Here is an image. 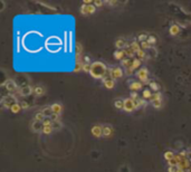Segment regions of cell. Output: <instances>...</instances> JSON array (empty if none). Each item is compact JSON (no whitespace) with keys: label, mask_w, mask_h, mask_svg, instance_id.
<instances>
[{"label":"cell","mask_w":191,"mask_h":172,"mask_svg":"<svg viewBox=\"0 0 191 172\" xmlns=\"http://www.w3.org/2000/svg\"><path fill=\"white\" fill-rule=\"evenodd\" d=\"M91 66H92V64H82V68L84 72L91 73Z\"/></svg>","instance_id":"obj_38"},{"label":"cell","mask_w":191,"mask_h":172,"mask_svg":"<svg viewBox=\"0 0 191 172\" xmlns=\"http://www.w3.org/2000/svg\"><path fill=\"white\" fill-rule=\"evenodd\" d=\"M42 124H44V126H51V124H53V121L50 120L49 117H46V119L44 120Z\"/></svg>","instance_id":"obj_40"},{"label":"cell","mask_w":191,"mask_h":172,"mask_svg":"<svg viewBox=\"0 0 191 172\" xmlns=\"http://www.w3.org/2000/svg\"><path fill=\"white\" fill-rule=\"evenodd\" d=\"M53 131H54V129H53L51 126H44V129H42V133H44L45 135H49Z\"/></svg>","instance_id":"obj_33"},{"label":"cell","mask_w":191,"mask_h":172,"mask_svg":"<svg viewBox=\"0 0 191 172\" xmlns=\"http://www.w3.org/2000/svg\"><path fill=\"white\" fill-rule=\"evenodd\" d=\"M51 128L54 129V131H58V130H60L63 128V124L60 121H55V122H53L51 124Z\"/></svg>","instance_id":"obj_26"},{"label":"cell","mask_w":191,"mask_h":172,"mask_svg":"<svg viewBox=\"0 0 191 172\" xmlns=\"http://www.w3.org/2000/svg\"><path fill=\"white\" fill-rule=\"evenodd\" d=\"M21 110H22V108H21V106H20V104H19V103H17V104H15L14 106H13V107L10 108V111H11L13 113H19V112H20Z\"/></svg>","instance_id":"obj_30"},{"label":"cell","mask_w":191,"mask_h":172,"mask_svg":"<svg viewBox=\"0 0 191 172\" xmlns=\"http://www.w3.org/2000/svg\"><path fill=\"white\" fill-rule=\"evenodd\" d=\"M136 56H138V58H139V59H144V58L147 57L145 50H143L141 48V49L139 50V51H136Z\"/></svg>","instance_id":"obj_32"},{"label":"cell","mask_w":191,"mask_h":172,"mask_svg":"<svg viewBox=\"0 0 191 172\" xmlns=\"http://www.w3.org/2000/svg\"><path fill=\"white\" fill-rule=\"evenodd\" d=\"M130 47H131L132 49L134 50L135 53H136V51H139V50L141 49V45L138 43V42H135V40H134V42H132V43H131Z\"/></svg>","instance_id":"obj_25"},{"label":"cell","mask_w":191,"mask_h":172,"mask_svg":"<svg viewBox=\"0 0 191 172\" xmlns=\"http://www.w3.org/2000/svg\"><path fill=\"white\" fill-rule=\"evenodd\" d=\"M103 3H104V2H103V1H101V0H95V1H94V5H95V6H97V7H102V6H103Z\"/></svg>","instance_id":"obj_45"},{"label":"cell","mask_w":191,"mask_h":172,"mask_svg":"<svg viewBox=\"0 0 191 172\" xmlns=\"http://www.w3.org/2000/svg\"><path fill=\"white\" fill-rule=\"evenodd\" d=\"M103 85L107 89H112L115 86V80L113 78H104L103 79Z\"/></svg>","instance_id":"obj_10"},{"label":"cell","mask_w":191,"mask_h":172,"mask_svg":"<svg viewBox=\"0 0 191 172\" xmlns=\"http://www.w3.org/2000/svg\"><path fill=\"white\" fill-rule=\"evenodd\" d=\"M169 33H170L171 36H177L178 34L180 33V28H179V26H177V25H172L169 29Z\"/></svg>","instance_id":"obj_18"},{"label":"cell","mask_w":191,"mask_h":172,"mask_svg":"<svg viewBox=\"0 0 191 172\" xmlns=\"http://www.w3.org/2000/svg\"><path fill=\"white\" fill-rule=\"evenodd\" d=\"M72 40H73V34L69 33V49L72 51Z\"/></svg>","instance_id":"obj_49"},{"label":"cell","mask_w":191,"mask_h":172,"mask_svg":"<svg viewBox=\"0 0 191 172\" xmlns=\"http://www.w3.org/2000/svg\"><path fill=\"white\" fill-rule=\"evenodd\" d=\"M128 87H130V89H131L132 92H136V91H140V89H142L143 84H142L141 82H131Z\"/></svg>","instance_id":"obj_11"},{"label":"cell","mask_w":191,"mask_h":172,"mask_svg":"<svg viewBox=\"0 0 191 172\" xmlns=\"http://www.w3.org/2000/svg\"><path fill=\"white\" fill-rule=\"evenodd\" d=\"M187 159H188L189 161H191V149L189 151H187Z\"/></svg>","instance_id":"obj_50"},{"label":"cell","mask_w":191,"mask_h":172,"mask_svg":"<svg viewBox=\"0 0 191 172\" xmlns=\"http://www.w3.org/2000/svg\"><path fill=\"white\" fill-rule=\"evenodd\" d=\"M95 10H96V8L95 6H93V5H82V7H81V14L84 15V16H88V15H93L95 12Z\"/></svg>","instance_id":"obj_6"},{"label":"cell","mask_w":191,"mask_h":172,"mask_svg":"<svg viewBox=\"0 0 191 172\" xmlns=\"http://www.w3.org/2000/svg\"><path fill=\"white\" fill-rule=\"evenodd\" d=\"M58 116H59V115H57V114H55V113H53L49 119L51 120V121H53V122H55V121H59V120H58Z\"/></svg>","instance_id":"obj_43"},{"label":"cell","mask_w":191,"mask_h":172,"mask_svg":"<svg viewBox=\"0 0 191 172\" xmlns=\"http://www.w3.org/2000/svg\"><path fill=\"white\" fill-rule=\"evenodd\" d=\"M149 38V35H147L145 33H142V34H140L139 36H138V40L140 42V43H143V42H147Z\"/></svg>","instance_id":"obj_29"},{"label":"cell","mask_w":191,"mask_h":172,"mask_svg":"<svg viewBox=\"0 0 191 172\" xmlns=\"http://www.w3.org/2000/svg\"><path fill=\"white\" fill-rule=\"evenodd\" d=\"M112 132H113V130L110 125H104L103 126V136L108 137V136L112 135Z\"/></svg>","instance_id":"obj_17"},{"label":"cell","mask_w":191,"mask_h":172,"mask_svg":"<svg viewBox=\"0 0 191 172\" xmlns=\"http://www.w3.org/2000/svg\"><path fill=\"white\" fill-rule=\"evenodd\" d=\"M42 114L45 115V117H50L51 116V114H53V110H51V107L50 106H45V107L42 108Z\"/></svg>","instance_id":"obj_19"},{"label":"cell","mask_w":191,"mask_h":172,"mask_svg":"<svg viewBox=\"0 0 191 172\" xmlns=\"http://www.w3.org/2000/svg\"><path fill=\"white\" fill-rule=\"evenodd\" d=\"M140 45H141V48L143 50L149 49V48H152V46L148 43V40H147V42H143V43H140Z\"/></svg>","instance_id":"obj_37"},{"label":"cell","mask_w":191,"mask_h":172,"mask_svg":"<svg viewBox=\"0 0 191 172\" xmlns=\"http://www.w3.org/2000/svg\"><path fill=\"white\" fill-rule=\"evenodd\" d=\"M177 170H178L177 165H174V166H170L169 169H168V171L169 172H177Z\"/></svg>","instance_id":"obj_47"},{"label":"cell","mask_w":191,"mask_h":172,"mask_svg":"<svg viewBox=\"0 0 191 172\" xmlns=\"http://www.w3.org/2000/svg\"><path fill=\"white\" fill-rule=\"evenodd\" d=\"M114 58L115 59H117V60H123L124 57H125V53H124V50H116L115 53H114Z\"/></svg>","instance_id":"obj_16"},{"label":"cell","mask_w":191,"mask_h":172,"mask_svg":"<svg viewBox=\"0 0 191 172\" xmlns=\"http://www.w3.org/2000/svg\"><path fill=\"white\" fill-rule=\"evenodd\" d=\"M125 112H133L135 110V104L134 101L131 100V98H125L124 100V108H123Z\"/></svg>","instance_id":"obj_7"},{"label":"cell","mask_w":191,"mask_h":172,"mask_svg":"<svg viewBox=\"0 0 191 172\" xmlns=\"http://www.w3.org/2000/svg\"><path fill=\"white\" fill-rule=\"evenodd\" d=\"M124 53H125V56H127L128 58H132L133 56H134V54H136L134 50L132 49L130 46H127L126 48H125V50H124Z\"/></svg>","instance_id":"obj_24"},{"label":"cell","mask_w":191,"mask_h":172,"mask_svg":"<svg viewBox=\"0 0 191 172\" xmlns=\"http://www.w3.org/2000/svg\"><path fill=\"white\" fill-rule=\"evenodd\" d=\"M19 104H20V106L22 110H27V108L29 107V104L27 103V102H25V101H21V102H19Z\"/></svg>","instance_id":"obj_41"},{"label":"cell","mask_w":191,"mask_h":172,"mask_svg":"<svg viewBox=\"0 0 191 172\" xmlns=\"http://www.w3.org/2000/svg\"><path fill=\"white\" fill-rule=\"evenodd\" d=\"M152 105H153L154 108H161V106H162V100H158L152 102Z\"/></svg>","instance_id":"obj_36"},{"label":"cell","mask_w":191,"mask_h":172,"mask_svg":"<svg viewBox=\"0 0 191 172\" xmlns=\"http://www.w3.org/2000/svg\"><path fill=\"white\" fill-rule=\"evenodd\" d=\"M20 49V40H19V33L17 34V51Z\"/></svg>","instance_id":"obj_46"},{"label":"cell","mask_w":191,"mask_h":172,"mask_svg":"<svg viewBox=\"0 0 191 172\" xmlns=\"http://www.w3.org/2000/svg\"><path fill=\"white\" fill-rule=\"evenodd\" d=\"M132 62H133V60H131L130 58H125V59H123V60L121 62V64H122V66H123V67H125V68H128V67L132 65Z\"/></svg>","instance_id":"obj_27"},{"label":"cell","mask_w":191,"mask_h":172,"mask_svg":"<svg viewBox=\"0 0 191 172\" xmlns=\"http://www.w3.org/2000/svg\"><path fill=\"white\" fill-rule=\"evenodd\" d=\"M177 172H184V170H182V169H178Z\"/></svg>","instance_id":"obj_51"},{"label":"cell","mask_w":191,"mask_h":172,"mask_svg":"<svg viewBox=\"0 0 191 172\" xmlns=\"http://www.w3.org/2000/svg\"><path fill=\"white\" fill-rule=\"evenodd\" d=\"M150 88H151L152 91H154L156 93H158L159 89H160V86L158 85L156 82H150Z\"/></svg>","instance_id":"obj_31"},{"label":"cell","mask_w":191,"mask_h":172,"mask_svg":"<svg viewBox=\"0 0 191 172\" xmlns=\"http://www.w3.org/2000/svg\"><path fill=\"white\" fill-rule=\"evenodd\" d=\"M176 155H174V153L172 152V151H167L165 153H164V159L167 160V161H170V160H172V159L174 158Z\"/></svg>","instance_id":"obj_28"},{"label":"cell","mask_w":191,"mask_h":172,"mask_svg":"<svg viewBox=\"0 0 191 172\" xmlns=\"http://www.w3.org/2000/svg\"><path fill=\"white\" fill-rule=\"evenodd\" d=\"M83 64H92V63H91V58L88 57V56H85L84 63H83Z\"/></svg>","instance_id":"obj_48"},{"label":"cell","mask_w":191,"mask_h":172,"mask_svg":"<svg viewBox=\"0 0 191 172\" xmlns=\"http://www.w3.org/2000/svg\"><path fill=\"white\" fill-rule=\"evenodd\" d=\"M1 86H3L9 93H15L18 89V86L16 84V82L13 80V79H7L3 84H1Z\"/></svg>","instance_id":"obj_4"},{"label":"cell","mask_w":191,"mask_h":172,"mask_svg":"<svg viewBox=\"0 0 191 172\" xmlns=\"http://www.w3.org/2000/svg\"><path fill=\"white\" fill-rule=\"evenodd\" d=\"M34 93H35L36 96H42L44 93H45V89L42 86H36L34 88Z\"/></svg>","instance_id":"obj_23"},{"label":"cell","mask_w":191,"mask_h":172,"mask_svg":"<svg viewBox=\"0 0 191 172\" xmlns=\"http://www.w3.org/2000/svg\"><path fill=\"white\" fill-rule=\"evenodd\" d=\"M92 134L95 137L103 136V126H101V125H94L92 128Z\"/></svg>","instance_id":"obj_9"},{"label":"cell","mask_w":191,"mask_h":172,"mask_svg":"<svg viewBox=\"0 0 191 172\" xmlns=\"http://www.w3.org/2000/svg\"><path fill=\"white\" fill-rule=\"evenodd\" d=\"M51 110H53V113H55V114L59 115L62 113V111H63V106L59 104V103H55V104H53L51 106Z\"/></svg>","instance_id":"obj_15"},{"label":"cell","mask_w":191,"mask_h":172,"mask_svg":"<svg viewBox=\"0 0 191 172\" xmlns=\"http://www.w3.org/2000/svg\"><path fill=\"white\" fill-rule=\"evenodd\" d=\"M33 92H34V89H33V87L30 85L22 86L20 88V91H19V93H20L21 96H29Z\"/></svg>","instance_id":"obj_8"},{"label":"cell","mask_w":191,"mask_h":172,"mask_svg":"<svg viewBox=\"0 0 191 172\" xmlns=\"http://www.w3.org/2000/svg\"><path fill=\"white\" fill-rule=\"evenodd\" d=\"M110 76L115 80V79H120L123 77V71L120 66H113L110 68Z\"/></svg>","instance_id":"obj_3"},{"label":"cell","mask_w":191,"mask_h":172,"mask_svg":"<svg viewBox=\"0 0 191 172\" xmlns=\"http://www.w3.org/2000/svg\"><path fill=\"white\" fill-rule=\"evenodd\" d=\"M136 77L140 79L141 82H143V83H148V80H149L148 68H145V67L140 68V69L138 71V73H136Z\"/></svg>","instance_id":"obj_5"},{"label":"cell","mask_w":191,"mask_h":172,"mask_svg":"<svg viewBox=\"0 0 191 172\" xmlns=\"http://www.w3.org/2000/svg\"><path fill=\"white\" fill-rule=\"evenodd\" d=\"M46 117H45V115L42 114V112H39V113H37L35 116V121H39V122H44V120H45Z\"/></svg>","instance_id":"obj_34"},{"label":"cell","mask_w":191,"mask_h":172,"mask_svg":"<svg viewBox=\"0 0 191 172\" xmlns=\"http://www.w3.org/2000/svg\"><path fill=\"white\" fill-rule=\"evenodd\" d=\"M148 43L151 45V46H153V45H156V38L153 35H149V38H148Z\"/></svg>","instance_id":"obj_35"},{"label":"cell","mask_w":191,"mask_h":172,"mask_svg":"<svg viewBox=\"0 0 191 172\" xmlns=\"http://www.w3.org/2000/svg\"><path fill=\"white\" fill-rule=\"evenodd\" d=\"M134 104H135V110L139 107H145L147 106V102L143 100V98H139V100L134 101Z\"/></svg>","instance_id":"obj_20"},{"label":"cell","mask_w":191,"mask_h":172,"mask_svg":"<svg viewBox=\"0 0 191 172\" xmlns=\"http://www.w3.org/2000/svg\"><path fill=\"white\" fill-rule=\"evenodd\" d=\"M115 46H116V48L117 49H125L127 46H126V42H125V39H123V38H119V39H116L115 40Z\"/></svg>","instance_id":"obj_14"},{"label":"cell","mask_w":191,"mask_h":172,"mask_svg":"<svg viewBox=\"0 0 191 172\" xmlns=\"http://www.w3.org/2000/svg\"><path fill=\"white\" fill-rule=\"evenodd\" d=\"M31 129L34 132H42V129H44V124L42 122H39V121H35V122L31 124Z\"/></svg>","instance_id":"obj_13"},{"label":"cell","mask_w":191,"mask_h":172,"mask_svg":"<svg viewBox=\"0 0 191 172\" xmlns=\"http://www.w3.org/2000/svg\"><path fill=\"white\" fill-rule=\"evenodd\" d=\"M140 65H141V60H140V59H133L132 65L127 68V73H128V74H131L132 72H134V69L139 68V67H140Z\"/></svg>","instance_id":"obj_12"},{"label":"cell","mask_w":191,"mask_h":172,"mask_svg":"<svg viewBox=\"0 0 191 172\" xmlns=\"http://www.w3.org/2000/svg\"><path fill=\"white\" fill-rule=\"evenodd\" d=\"M114 106L117 108V110H123V108H124V100H122V98L115 100V102H114Z\"/></svg>","instance_id":"obj_21"},{"label":"cell","mask_w":191,"mask_h":172,"mask_svg":"<svg viewBox=\"0 0 191 172\" xmlns=\"http://www.w3.org/2000/svg\"><path fill=\"white\" fill-rule=\"evenodd\" d=\"M142 95H143V100H151V97L153 96V94H152V92H151V89H149V88L143 89Z\"/></svg>","instance_id":"obj_22"},{"label":"cell","mask_w":191,"mask_h":172,"mask_svg":"<svg viewBox=\"0 0 191 172\" xmlns=\"http://www.w3.org/2000/svg\"><path fill=\"white\" fill-rule=\"evenodd\" d=\"M158 100H161V93H154L153 94V96L151 97V102H154V101H158Z\"/></svg>","instance_id":"obj_39"},{"label":"cell","mask_w":191,"mask_h":172,"mask_svg":"<svg viewBox=\"0 0 191 172\" xmlns=\"http://www.w3.org/2000/svg\"><path fill=\"white\" fill-rule=\"evenodd\" d=\"M130 95H131V97H130V98H131V100H133V101H136V100H139V98H140L136 92H131Z\"/></svg>","instance_id":"obj_42"},{"label":"cell","mask_w":191,"mask_h":172,"mask_svg":"<svg viewBox=\"0 0 191 172\" xmlns=\"http://www.w3.org/2000/svg\"><path fill=\"white\" fill-rule=\"evenodd\" d=\"M17 103H19V102L16 98V96L13 95V94H11V95H6V96H3L2 100H1V105H2V107L3 108H11L15 104H17Z\"/></svg>","instance_id":"obj_2"},{"label":"cell","mask_w":191,"mask_h":172,"mask_svg":"<svg viewBox=\"0 0 191 172\" xmlns=\"http://www.w3.org/2000/svg\"><path fill=\"white\" fill-rule=\"evenodd\" d=\"M106 73H107V67L104 63L102 62H94L91 66V76L95 79H104Z\"/></svg>","instance_id":"obj_1"},{"label":"cell","mask_w":191,"mask_h":172,"mask_svg":"<svg viewBox=\"0 0 191 172\" xmlns=\"http://www.w3.org/2000/svg\"><path fill=\"white\" fill-rule=\"evenodd\" d=\"M67 35H68V33H65V47H64V49H65V51H67L68 50V47H67Z\"/></svg>","instance_id":"obj_44"}]
</instances>
